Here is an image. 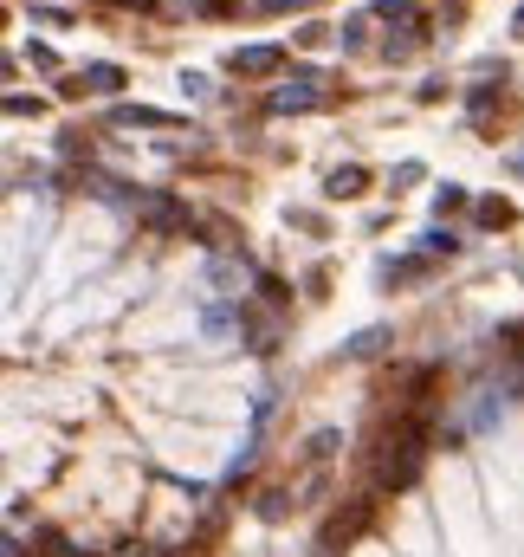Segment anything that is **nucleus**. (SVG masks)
I'll return each instance as SVG.
<instances>
[{"instance_id":"11","label":"nucleus","mask_w":524,"mask_h":557,"mask_svg":"<svg viewBox=\"0 0 524 557\" xmlns=\"http://www.w3.org/2000/svg\"><path fill=\"white\" fill-rule=\"evenodd\" d=\"M363 188H369V175L356 169V162H343V169L330 175V195H363Z\"/></svg>"},{"instance_id":"14","label":"nucleus","mask_w":524,"mask_h":557,"mask_svg":"<svg viewBox=\"0 0 524 557\" xmlns=\"http://www.w3.org/2000/svg\"><path fill=\"white\" fill-rule=\"evenodd\" d=\"M382 337H389V331H356L343 350H350V357H376V350H382Z\"/></svg>"},{"instance_id":"7","label":"nucleus","mask_w":524,"mask_h":557,"mask_svg":"<svg viewBox=\"0 0 524 557\" xmlns=\"http://www.w3.org/2000/svg\"><path fill=\"white\" fill-rule=\"evenodd\" d=\"M434 273V260L427 253H408V260H389L382 266V285H415V279H427Z\"/></svg>"},{"instance_id":"18","label":"nucleus","mask_w":524,"mask_h":557,"mask_svg":"<svg viewBox=\"0 0 524 557\" xmlns=\"http://www.w3.org/2000/svg\"><path fill=\"white\" fill-rule=\"evenodd\" d=\"M123 557H156V551H149V545H136V551H123Z\"/></svg>"},{"instance_id":"4","label":"nucleus","mask_w":524,"mask_h":557,"mask_svg":"<svg viewBox=\"0 0 524 557\" xmlns=\"http://www.w3.org/2000/svg\"><path fill=\"white\" fill-rule=\"evenodd\" d=\"M130 208L143 214V227H156V234H188V208L175 195H136Z\"/></svg>"},{"instance_id":"9","label":"nucleus","mask_w":524,"mask_h":557,"mask_svg":"<svg viewBox=\"0 0 524 557\" xmlns=\"http://www.w3.org/2000/svg\"><path fill=\"white\" fill-rule=\"evenodd\" d=\"M78 78H85V91H104V98H117V91H123V72H117V65H85Z\"/></svg>"},{"instance_id":"19","label":"nucleus","mask_w":524,"mask_h":557,"mask_svg":"<svg viewBox=\"0 0 524 557\" xmlns=\"http://www.w3.org/2000/svg\"><path fill=\"white\" fill-rule=\"evenodd\" d=\"M518 33H524V7H518Z\"/></svg>"},{"instance_id":"13","label":"nucleus","mask_w":524,"mask_h":557,"mask_svg":"<svg viewBox=\"0 0 524 557\" xmlns=\"http://www.w3.org/2000/svg\"><path fill=\"white\" fill-rule=\"evenodd\" d=\"M421 253H427V260H440V253H447V260H453V253H460V240H453L447 227H427V234H421Z\"/></svg>"},{"instance_id":"5","label":"nucleus","mask_w":524,"mask_h":557,"mask_svg":"<svg viewBox=\"0 0 524 557\" xmlns=\"http://www.w3.org/2000/svg\"><path fill=\"white\" fill-rule=\"evenodd\" d=\"M227 65H233L240 78H272V72H285V52H279V46H240Z\"/></svg>"},{"instance_id":"1","label":"nucleus","mask_w":524,"mask_h":557,"mask_svg":"<svg viewBox=\"0 0 524 557\" xmlns=\"http://www.w3.org/2000/svg\"><path fill=\"white\" fill-rule=\"evenodd\" d=\"M427 467V421L395 409V421H382L376 434H369V486L376 493H402V486H415Z\"/></svg>"},{"instance_id":"2","label":"nucleus","mask_w":524,"mask_h":557,"mask_svg":"<svg viewBox=\"0 0 524 557\" xmlns=\"http://www.w3.org/2000/svg\"><path fill=\"white\" fill-rule=\"evenodd\" d=\"M369 519H376V499H356L350 512H330V525H324V538H317V551H337V545H350V538H363Z\"/></svg>"},{"instance_id":"20","label":"nucleus","mask_w":524,"mask_h":557,"mask_svg":"<svg viewBox=\"0 0 524 557\" xmlns=\"http://www.w3.org/2000/svg\"><path fill=\"white\" fill-rule=\"evenodd\" d=\"M317 557H337V551H317Z\"/></svg>"},{"instance_id":"12","label":"nucleus","mask_w":524,"mask_h":557,"mask_svg":"<svg viewBox=\"0 0 524 557\" xmlns=\"http://www.w3.org/2000/svg\"><path fill=\"white\" fill-rule=\"evenodd\" d=\"M518 221V208H512V201H499V195H492V201H479V227H512Z\"/></svg>"},{"instance_id":"3","label":"nucleus","mask_w":524,"mask_h":557,"mask_svg":"<svg viewBox=\"0 0 524 557\" xmlns=\"http://www.w3.org/2000/svg\"><path fill=\"white\" fill-rule=\"evenodd\" d=\"M317 104H324V78H317V72H298V78H285V85L272 91V111H279V117L317 111Z\"/></svg>"},{"instance_id":"16","label":"nucleus","mask_w":524,"mask_h":557,"mask_svg":"<svg viewBox=\"0 0 524 557\" xmlns=\"http://www.w3.org/2000/svg\"><path fill=\"white\" fill-rule=\"evenodd\" d=\"M188 7H195V13H208V20H227V13L240 7V0H188Z\"/></svg>"},{"instance_id":"10","label":"nucleus","mask_w":524,"mask_h":557,"mask_svg":"<svg viewBox=\"0 0 524 557\" xmlns=\"http://www.w3.org/2000/svg\"><path fill=\"white\" fill-rule=\"evenodd\" d=\"M382 20H389V26H421V0H382Z\"/></svg>"},{"instance_id":"15","label":"nucleus","mask_w":524,"mask_h":557,"mask_svg":"<svg viewBox=\"0 0 524 557\" xmlns=\"http://www.w3.org/2000/svg\"><path fill=\"white\" fill-rule=\"evenodd\" d=\"M466 208V188H440L434 195V214H460Z\"/></svg>"},{"instance_id":"17","label":"nucleus","mask_w":524,"mask_h":557,"mask_svg":"<svg viewBox=\"0 0 524 557\" xmlns=\"http://www.w3.org/2000/svg\"><path fill=\"white\" fill-rule=\"evenodd\" d=\"M117 7H130V13H156L162 0H117Z\"/></svg>"},{"instance_id":"6","label":"nucleus","mask_w":524,"mask_h":557,"mask_svg":"<svg viewBox=\"0 0 524 557\" xmlns=\"http://www.w3.org/2000/svg\"><path fill=\"white\" fill-rule=\"evenodd\" d=\"M110 124H143V130H182V117L175 111H149V104H117V111H110Z\"/></svg>"},{"instance_id":"8","label":"nucleus","mask_w":524,"mask_h":557,"mask_svg":"<svg viewBox=\"0 0 524 557\" xmlns=\"http://www.w3.org/2000/svg\"><path fill=\"white\" fill-rule=\"evenodd\" d=\"M240 331L253 337V350H272V344H279V318H272V311H240Z\"/></svg>"}]
</instances>
